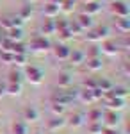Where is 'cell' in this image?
Here are the masks:
<instances>
[{
    "mask_svg": "<svg viewBox=\"0 0 130 134\" xmlns=\"http://www.w3.org/2000/svg\"><path fill=\"white\" fill-rule=\"evenodd\" d=\"M5 38H7L9 41H14V43H16V41H20L21 38H23V32H21L20 27H13V29H9V34H7Z\"/></svg>",
    "mask_w": 130,
    "mask_h": 134,
    "instance_id": "obj_5",
    "label": "cell"
},
{
    "mask_svg": "<svg viewBox=\"0 0 130 134\" xmlns=\"http://www.w3.org/2000/svg\"><path fill=\"white\" fill-rule=\"evenodd\" d=\"M9 82L20 84V82H21V73H20V72H11V73H9Z\"/></svg>",
    "mask_w": 130,
    "mask_h": 134,
    "instance_id": "obj_24",
    "label": "cell"
},
{
    "mask_svg": "<svg viewBox=\"0 0 130 134\" xmlns=\"http://www.w3.org/2000/svg\"><path fill=\"white\" fill-rule=\"evenodd\" d=\"M123 98H116V97H112V98H109L107 100V105H109L110 109H121L123 107Z\"/></svg>",
    "mask_w": 130,
    "mask_h": 134,
    "instance_id": "obj_13",
    "label": "cell"
},
{
    "mask_svg": "<svg viewBox=\"0 0 130 134\" xmlns=\"http://www.w3.org/2000/svg\"><path fill=\"white\" fill-rule=\"evenodd\" d=\"M118 122H120V116H118V114H114V113L107 114V125L114 127V125H118Z\"/></svg>",
    "mask_w": 130,
    "mask_h": 134,
    "instance_id": "obj_21",
    "label": "cell"
},
{
    "mask_svg": "<svg viewBox=\"0 0 130 134\" xmlns=\"http://www.w3.org/2000/svg\"><path fill=\"white\" fill-rule=\"evenodd\" d=\"M54 31H55V23H54V20H52V18L45 20V23H43V32H45V34H52Z\"/></svg>",
    "mask_w": 130,
    "mask_h": 134,
    "instance_id": "obj_16",
    "label": "cell"
},
{
    "mask_svg": "<svg viewBox=\"0 0 130 134\" xmlns=\"http://www.w3.org/2000/svg\"><path fill=\"white\" fill-rule=\"evenodd\" d=\"M4 93H5V88H0V97H2Z\"/></svg>",
    "mask_w": 130,
    "mask_h": 134,
    "instance_id": "obj_36",
    "label": "cell"
},
{
    "mask_svg": "<svg viewBox=\"0 0 130 134\" xmlns=\"http://www.w3.org/2000/svg\"><path fill=\"white\" fill-rule=\"evenodd\" d=\"M103 134H118V131H114V129H107Z\"/></svg>",
    "mask_w": 130,
    "mask_h": 134,
    "instance_id": "obj_35",
    "label": "cell"
},
{
    "mask_svg": "<svg viewBox=\"0 0 130 134\" xmlns=\"http://www.w3.org/2000/svg\"><path fill=\"white\" fill-rule=\"evenodd\" d=\"M27 77H29L30 82L39 84L43 73H41V70H39V68H36V66H27Z\"/></svg>",
    "mask_w": 130,
    "mask_h": 134,
    "instance_id": "obj_3",
    "label": "cell"
},
{
    "mask_svg": "<svg viewBox=\"0 0 130 134\" xmlns=\"http://www.w3.org/2000/svg\"><path fill=\"white\" fill-rule=\"evenodd\" d=\"M116 27L121 32H128L130 31V20L128 18H120V20H116Z\"/></svg>",
    "mask_w": 130,
    "mask_h": 134,
    "instance_id": "obj_11",
    "label": "cell"
},
{
    "mask_svg": "<svg viewBox=\"0 0 130 134\" xmlns=\"http://www.w3.org/2000/svg\"><path fill=\"white\" fill-rule=\"evenodd\" d=\"M110 11L116 14V16H120V18H128V5L125 4V2H112L110 4Z\"/></svg>",
    "mask_w": 130,
    "mask_h": 134,
    "instance_id": "obj_1",
    "label": "cell"
},
{
    "mask_svg": "<svg viewBox=\"0 0 130 134\" xmlns=\"http://www.w3.org/2000/svg\"><path fill=\"white\" fill-rule=\"evenodd\" d=\"M77 23H79L82 29H89V27H93V20H91V16H89V14H84V13L79 16Z\"/></svg>",
    "mask_w": 130,
    "mask_h": 134,
    "instance_id": "obj_6",
    "label": "cell"
},
{
    "mask_svg": "<svg viewBox=\"0 0 130 134\" xmlns=\"http://www.w3.org/2000/svg\"><path fill=\"white\" fill-rule=\"evenodd\" d=\"M82 31V27H80L77 21H73V23H70V32H80Z\"/></svg>",
    "mask_w": 130,
    "mask_h": 134,
    "instance_id": "obj_31",
    "label": "cell"
},
{
    "mask_svg": "<svg viewBox=\"0 0 130 134\" xmlns=\"http://www.w3.org/2000/svg\"><path fill=\"white\" fill-rule=\"evenodd\" d=\"M71 84V77L68 75V73H62L59 77V86H62V88H66V86H70Z\"/></svg>",
    "mask_w": 130,
    "mask_h": 134,
    "instance_id": "obj_20",
    "label": "cell"
},
{
    "mask_svg": "<svg viewBox=\"0 0 130 134\" xmlns=\"http://www.w3.org/2000/svg\"><path fill=\"white\" fill-rule=\"evenodd\" d=\"M25 120H30V122L38 120V111H36L34 107H27V109H25Z\"/></svg>",
    "mask_w": 130,
    "mask_h": 134,
    "instance_id": "obj_19",
    "label": "cell"
},
{
    "mask_svg": "<svg viewBox=\"0 0 130 134\" xmlns=\"http://www.w3.org/2000/svg\"><path fill=\"white\" fill-rule=\"evenodd\" d=\"M21 23H23V20H21L20 16H5L2 20V27L9 31L13 27H21Z\"/></svg>",
    "mask_w": 130,
    "mask_h": 134,
    "instance_id": "obj_2",
    "label": "cell"
},
{
    "mask_svg": "<svg viewBox=\"0 0 130 134\" xmlns=\"http://www.w3.org/2000/svg\"><path fill=\"white\" fill-rule=\"evenodd\" d=\"M59 5H62V9L68 13V11H71L73 7H75V0H62Z\"/></svg>",
    "mask_w": 130,
    "mask_h": 134,
    "instance_id": "obj_22",
    "label": "cell"
},
{
    "mask_svg": "<svg viewBox=\"0 0 130 134\" xmlns=\"http://www.w3.org/2000/svg\"><path fill=\"white\" fill-rule=\"evenodd\" d=\"M5 91L9 93V95H20V93H21V84L9 82V84H7V88H5Z\"/></svg>",
    "mask_w": 130,
    "mask_h": 134,
    "instance_id": "obj_14",
    "label": "cell"
},
{
    "mask_svg": "<svg viewBox=\"0 0 130 134\" xmlns=\"http://www.w3.org/2000/svg\"><path fill=\"white\" fill-rule=\"evenodd\" d=\"M80 98H82L84 102H94V98H93V93H91V90H87V91H80Z\"/></svg>",
    "mask_w": 130,
    "mask_h": 134,
    "instance_id": "obj_23",
    "label": "cell"
},
{
    "mask_svg": "<svg viewBox=\"0 0 130 134\" xmlns=\"http://www.w3.org/2000/svg\"><path fill=\"white\" fill-rule=\"evenodd\" d=\"M57 13H59V5H57V4L50 2V4H46V5H45V14H46L48 18H54Z\"/></svg>",
    "mask_w": 130,
    "mask_h": 134,
    "instance_id": "obj_7",
    "label": "cell"
},
{
    "mask_svg": "<svg viewBox=\"0 0 130 134\" xmlns=\"http://www.w3.org/2000/svg\"><path fill=\"white\" fill-rule=\"evenodd\" d=\"M2 57H4L7 63H13V57H14V55H13L11 52H4V54H2Z\"/></svg>",
    "mask_w": 130,
    "mask_h": 134,
    "instance_id": "obj_34",
    "label": "cell"
},
{
    "mask_svg": "<svg viewBox=\"0 0 130 134\" xmlns=\"http://www.w3.org/2000/svg\"><path fill=\"white\" fill-rule=\"evenodd\" d=\"M102 48H103V52H105V54H109V55L118 54V45H116L114 41H107L103 47H102Z\"/></svg>",
    "mask_w": 130,
    "mask_h": 134,
    "instance_id": "obj_12",
    "label": "cell"
},
{
    "mask_svg": "<svg viewBox=\"0 0 130 134\" xmlns=\"http://www.w3.org/2000/svg\"><path fill=\"white\" fill-rule=\"evenodd\" d=\"M70 48L66 47V45H59L57 48H55V55L59 57V59H68L70 57Z\"/></svg>",
    "mask_w": 130,
    "mask_h": 134,
    "instance_id": "obj_8",
    "label": "cell"
},
{
    "mask_svg": "<svg viewBox=\"0 0 130 134\" xmlns=\"http://www.w3.org/2000/svg\"><path fill=\"white\" fill-rule=\"evenodd\" d=\"M13 55H14L13 61L18 64H25V61H27V54H13Z\"/></svg>",
    "mask_w": 130,
    "mask_h": 134,
    "instance_id": "obj_25",
    "label": "cell"
},
{
    "mask_svg": "<svg viewBox=\"0 0 130 134\" xmlns=\"http://www.w3.org/2000/svg\"><path fill=\"white\" fill-rule=\"evenodd\" d=\"M62 125H64V120L59 116V118H54V120L48 122V129H50V131H55V129H61Z\"/></svg>",
    "mask_w": 130,
    "mask_h": 134,
    "instance_id": "obj_17",
    "label": "cell"
},
{
    "mask_svg": "<svg viewBox=\"0 0 130 134\" xmlns=\"http://www.w3.org/2000/svg\"><path fill=\"white\" fill-rule=\"evenodd\" d=\"M100 11V5H98V2H87L86 4V9H84V14H94V13H98Z\"/></svg>",
    "mask_w": 130,
    "mask_h": 134,
    "instance_id": "obj_10",
    "label": "cell"
},
{
    "mask_svg": "<svg viewBox=\"0 0 130 134\" xmlns=\"http://www.w3.org/2000/svg\"><path fill=\"white\" fill-rule=\"evenodd\" d=\"M70 124L71 125H75V127H79L80 124H82V114H73V116H71V120H70Z\"/></svg>",
    "mask_w": 130,
    "mask_h": 134,
    "instance_id": "obj_27",
    "label": "cell"
},
{
    "mask_svg": "<svg viewBox=\"0 0 130 134\" xmlns=\"http://www.w3.org/2000/svg\"><path fill=\"white\" fill-rule=\"evenodd\" d=\"M32 48L34 50H46V48H50V43H48V40L45 36H39V38H36L32 41Z\"/></svg>",
    "mask_w": 130,
    "mask_h": 134,
    "instance_id": "obj_4",
    "label": "cell"
},
{
    "mask_svg": "<svg viewBox=\"0 0 130 134\" xmlns=\"http://www.w3.org/2000/svg\"><path fill=\"white\" fill-rule=\"evenodd\" d=\"M30 14H32V7H30V5H25V7L21 9V13H20V18L25 20V18H29Z\"/></svg>",
    "mask_w": 130,
    "mask_h": 134,
    "instance_id": "obj_26",
    "label": "cell"
},
{
    "mask_svg": "<svg viewBox=\"0 0 130 134\" xmlns=\"http://www.w3.org/2000/svg\"><path fill=\"white\" fill-rule=\"evenodd\" d=\"M14 134H29L27 124L25 122H16L14 124Z\"/></svg>",
    "mask_w": 130,
    "mask_h": 134,
    "instance_id": "obj_18",
    "label": "cell"
},
{
    "mask_svg": "<svg viewBox=\"0 0 130 134\" xmlns=\"http://www.w3.org/2000/svg\"><path fill=\"white\" fill-rule=\"evenodd\" d=\"M91 132H93V134L102 132V124H93V125H91Z\"/></svg>",
    "mask_w": 130,
    "mask_h": 134,
    "instance_id": "obj_33",
    "label": "cell"
},
{
    "mask_svg": "<svg viewBox=\"0 0 130 134\" xmlns=\"http://www.w3.org/2000/svg\"><path fill=\"white\" fill-rule=\"evenodd\" d=\"M98 88H100L102 91H109V90L112 88V86H110V82H109V81H100V82H98Z\"/></svg>",
    "mask_w": 130,
    "mask_h": 134,
    "instance_id": "obj_29",
    "label": "cell"
},
{
    "mask_svg": "<svg viewBox=\"0 0 130 134\" xmlns=\"http://www.w3.org/2000/svg\"><path fill=\"white\" fill-rule=\"evenodd\" d=\"M109 2H110V4H112V2H118V0H109Z\"/></svg>",
    "mask_w": 130,
    "mask_h": 134,
    "instance_id": "obj_38",
    "label": "cell"
},
{
    "mask_svg": "<svg viewBox=\"0 0 130 134\" xmlns=\"http://www.w3.org/2000/svg\"><path fill=\"white\" fill-rule=\"evenodd\" d=\"M30 2H34V0H30Z\"/></svg>",
    "mask_w": 130,
    "mask_h": 134,
    "instance_id": "obj_39",
    "label": "cell"
},
{
    "mask_svg": "<svg viewBox=\"0 0 130 134\" xmlns=\"http://www.w3.org/2000/svg\"><path fill=\"white\" fill-rule=\"evenodd\" d=\"M70 59L75 63V64H80V63L86 59V54L80 52V50H73V52H70Z\"/></svg>",
    "mask_w": 130,
    "mask_h": 134,
    "instance_id": "obj_9",
    "label": "cell"
},
{
    "mask_svg": "<svg viewBox=\"0 0 130 134\" xmlns=\"http://www.w3.org/2000/svg\"><path fill=\"white\" fill-rule=\"evenodd\" d=\"M100 116H102L100 111H91V113H89V120H91V122H98Z\"/></svg>",
    "mask_w": 130,
    "mask_h": 134,
    "instance_id": "obj_30",
    "label": "cell"
},
{
    "mask_svg": "<svg viewBox=\"0 0 130 134\" xmlns=\"http://www.w3.org/2000/svg\"><path fill=\"white\" fill-rule=\"evenodd\" d=\"M52 111H54L55 114H62V113H64V105H62V104L54 102V105H52Z\"/></svg>",
    "mask_w": 130,
    "mask_h": 134,
    "instance_id": "obj_28",
    "label": "cell"
},
{
    "mask_svg": "<svg viewBox=\"0 0 130 134\" xmlns=\"http://www.w3.org/2000/svg\"><path fill=\"white\" fill-rule=\"evenodd\" d=\"M84 2H94V0H84Z\"/></svg>",
    "mask_w": 130,
    "mask_h": 134,
    "instance_id": "obj_37",
    "label": "cell"
},
{
    "mask_svg": "<svg viewBox=\"0 0 130 134\" xmlns=\"http://www.w3.org/2000/svg\"><path fill=\"white\" fill-rule=\"evenodd\" d=\"M87 68L93 70V72L100 70V68H102V59H98V57H91L89 61H87Z\"/></svg>",
    "mask_w": 130,
    "mask_h": 134,
    "instance_id": "obj_15",
    "label": "cell"
},
{
    "mask_svg": "<svg viewBox=\"0 0 130 134\" xmlns=\"http://www.w3.org/2000/svg\"><path fill=\"white\" fill-rule=\"evenodd\" d=\"M59 34H61V38H62V40H68V38L71 36L70 29H62V31H59Z\"/></svg>",
    "mask_w": 130,
    "mask_h": 134,
    "instance_id": "obj_32",
    "label": "cell"
}]
</instances>
